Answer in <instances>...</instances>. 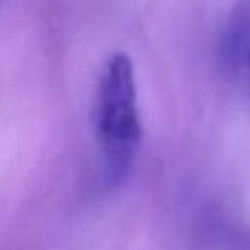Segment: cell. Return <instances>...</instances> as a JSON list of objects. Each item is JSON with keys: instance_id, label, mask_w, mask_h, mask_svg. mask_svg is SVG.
Instances as JSON below:
<instances>
[{"instance_id": "cell-1", "label": "cell", "mask_w": 250, "mask_h": 250, "mask_svg": "<svg viewBox=\"0 0 250 250\" xmlns=\"http://www.w3.org/2000/svg\"><path fill=\"white\" fill-rule=\"evenodd\" d=\"M94 135L109 186L119 184L143 139L135 66L127 53H113L100 76L94 98Z\"/></svg>"}, {"instance_id": "cell-2", "label": "cell", "mask_w": 250, "mask_h": 250, "mask_svg": "<svg viewBox=\"0 0 250 250\" xmlns=\"http://www.w3.org/2000/svg\"><path fill=\"white\" fill-rule=\"evenodd\" d=\"M227 66L250 102V8L242 10L227 33Z\"/></svg>"}, {"instance_id": "cell-3", "label": "cell", "mask_w": 250, "mask_h": 250, "mask_svg": "<svg viewBox=\"0 0 250 250\" xmlns=\"http://www.w3.org/2000/svg\"><path fill=\"white\" fill-rule=\"evenodd\" d=\"M2 4H4V0H0V8H2Z\"/></svg>"}]
</instances>
